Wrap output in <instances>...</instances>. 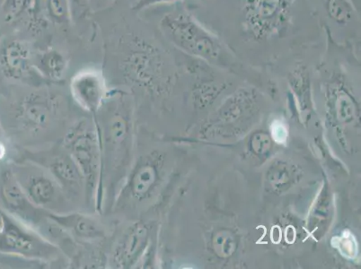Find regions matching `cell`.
<instances>
[{"instance_id": "cell-13", "label": "cell", "mask_w": 361, "mask_h": 269, "mask_svg": "<svg viewBox=\"0 0 361 269\" xmlns=\"http://www.w3.org/2000/svg\"><path fill=\"white\" fill-rule=\"evenodd\" d=\"M0 70L9 80L27 85H41L45 81L35 70L34 54L24 41L13 40L0 52Z\"/></svg>"}, {"instance_id": "cell-22", "label": "cell", "mask_w": 361, "mask_h": 269, "mask_svg": "<svg viewBox=\"0 0 361 269\" xmlns=\"http://www.w3.org/2000/svg\"><path fill=\"white\" fill-rule=\"evenodd\" d=\"M351 1H353V0H351Z\"/></svg>"}, {"instance_id": "cell-4", "label": "cell", "mask_w": 361, "mask_h": 269, "mask_svg": "<svg viewBox=\"0 0 361 269\" xmlns=\"http://www.w3.org/2000/svg\"><path fill=\"white\" fill-rule=\"evenodd\" d=\"M0 252L28 261L54 262L62 252L30 226L0 208Z\"/></svg>"}, {"instance_id": "cell-14", "label": "cell", "mask_w": 361, "mask_h": 269, "mask_svg": "<svg viewBox=\"0 0 361 269\" xmlns=\"http://www.w3.org/2000/svg\"><path fill=\"white\" fill-rule=\"evenodd\" d=\"M48 218L60 226L75 244H97L106 238V231L93 216L75 211L65 214L48 213Z\"/></svg>"}, {"instance_id": "cell-7", "label": "cell", "mask_w": 361, "mask_h": 269, "mask_svg": "<svg viewBox=\"0 0 361 269\" xmlns=\"http://www.w3.org/2000/svg\"><path fill=\"white\" fill-rule=\"evenodd\" d=\"M291 0H245L242 13L245 31L255 41L283 36L292 19Z\"/></svg>"}, {"instance_id": "cell-1", "label": "cell", "mask_w": 361, "mask_h": 269, "mask_svg": "<svg viewBox=\"0 0 361 269\" xmlns=\"http://www.w3.org/2000/svg\"><path fill=\"white\" fill-rule=\"evenodd\" d=\"M99 137L102 168L96 211L114 199L134 162V120L130 103L121 97L109 98L93 116Z\"/></svg>"}, {"instance_id": "cell-12", "label": "cell", "mask_w": 361, "mask_h": 269, "mask_svg": "<svg viewBox=\"0 0 361 269\" xmlns=\"http://www.w3.org/2000/svg\"><path fill=\"white\" fill-rule=\"evenodd\" d=\"M70 91L72 99L82 110L94 116L108 98L106 77L97 68H85L71 77Z\"/></svg>"}, {"instance_id": "cell-6", "label": "cell", "mask_w": 361, "mask_h": 269, "mask_svg": "<svg viewBox=\"0 0 361 269\" xmlns=\"http://www.w3.org/2000/svg\"><path fill=\"white\" fill-rule=\"evenodd\" d=\"M11 170L26 196L38 208L54 214L74 211L73 203L44 167L23 159L16 163Z\"/></svg>"}, {"instance_id": "cell-20", "label": "cell", "mask_w": 361, "mask_h": 269, "mask_svg": "<svg viewBox=\"0 0 361 269\" xmlns=\"http://www.w3.org/2000/svg\"><path fill=\"white\" fill-rule=\"evenodd\" d=\"M178 1V0H139L133 6L134 9L136 11H144V9H147L150 8V6L162 5V4H169V3H173Z\"/></svg>"}, {"instance_id": "cell-21", "label": "cell", "mask_w": 361, "mask_h": 269, "mask_svg": "<svg viewBox=\"0 0 361 269\" xmlns=\"http://www.w3.org/2000/svg\"><path fill=\"white\" fill-rule=\"evenodd\" d=\"M6 154H8V149H6L1 125H0V162L5 159Z\"/></svg>"}, {"instance_id": "cell-3", "label": "cell", "mask_w": 361, "mask_h": 269, "mask_svg": "<svg viewBox=\"0 0 361 269\" xmlns=\"http://www.w3.org/2000/svg\"><path fill=\"white\" fill-rule=\"evenodd\" d=\"M83 176L85 204L97 208L102 158L99 137L93 119H82L72 125L61 142Z\"/></svg>"}, {"instance_id": "cell-10", "label": "cell", "mask_w": 361, "mask_h": 269, "mask_svg": "<svg viewBox=\"0 0 361 269\" xmlns=\"http://www.w3.org/2000/svg\"><path fill=\"white\" fill-rule=\"evenodd\" d=\"M63 117V101L49 91L32 92L18 108V123L29 134H38L52 129Z\"/></svg>"}, {"instance_id": "cell-9", "label": "cell", "mask_w": 361, "mask_h": 269, "mask_svg": "<svg viewBox=\"0 0 361 269\" xmlns=\"http://www.w3.org/2000/svg\"><path fill=\"white\" fill-rule=\"evenodd\" d=\"M0 204L3 210L44 236L51 224L48 213L28 199L11 168L0 173Z\"/></svg>"}, {"instance_id": "cell-16", "label": "cell", "mask_w": 361, "mask_h": 269, "mask_svg": "<svg viewBox=\"0 0 361 269\" xmlns=\"http://www.w3.org/2000/svg\"><path fill=\"white\" fill-rule=\"evenodd\" d=\"M38 8L52 24L66 25L72 22L68 0H36L35 11Z\"/></svg>"}, {"instance_id": "cell-15", "label": "cell", "mask_w": 361, "mask_h": 269, "mask_svg": "<svg viewBox=\"0 0 361 269\" xmlns=\"http://www.w3.org/2000/svg\"><path fill=\"white\" fill-rule=\"evenodd\" d=\"M35 70L45 81L63 80L68 68V58L57 50H46L34 55Z\"/></svg>"}, {"instance_id": "cell-11", "label": "cell", "mask_w": 361, "mask_h": 269, "mask_svg": "<svg viewBox=\"0 0 361 269\" xmlns=\"http://www.w3.org/2000/svg\"><path fill=\"white\" fill-rule=\"evenodd\" d=\"M151 241V229L143 220L131 223L114 244L110 265L114 268H136L144 261Z\"/></svg>"}, {"instance_id": "cell-17", "label": "cell", "mask_w": 361, "mask_h": 269, "mask_svg": "<svg viewBox=\"0 0 361 269\" xmlns=\"http://www.w3.org/2000/svg\"><path fill=\"white\" fill-rule=\"evenodd\" d=\"M324 9L331 20L347 25L356 15V6L351 0H324Z\"/></svg>"}, {"instance_id": "cell-5", "label": "cell", "mask_w": 361, "mask_h": 269, "mask_svg": "<svg viewBox=\"0 0 361 269\" xmlns=\"http://www.w3.org/2000/svg\"><path fill=\"white\" fill-rule=\"evenodd\" d=\"M162 157L151 152L134 161L124 179L113 208L120 212L135 211L155 195L161 180Z\"/></svg>"}, {"instance_id": "cell-8", "label": "cell", "mask_w": 361, "mask_h": 269, "mask_svg": "<svg viewBox=\"0 0 361 269\" xmlns=\"http://www.w3.org/2000/svg\"><path fill=\"white\" fill-rule=\"evenodd\" d=\"M25 158L44 167L57 180L72 203L83 199L85 202V185L83 176L74 160L61 145L50 149L29 151Z\"/></svg>"}, {"instance_id": "cell-19", "label": "cell", "mask_w": 361, "mask_h": 269, "mask_svg": "<svg viewBox=\"0 0 361 269\" xmlns=\"http://www.w3.org/2000/svg\"><path fill=\"white\" fill-rule=\"evenodd\" d=\"M72 22L85 18L90 9V0H68Z\"/></svg>"}, {"instance_id": "cell-23", "label": "cell", "mask_w": 361, "mask_h": 269, "mask_svg": "<svg viewBox=\"0 0 361 269\" xmlns=\"http://www.w3.org/2000/svg\"></svg>"}, {"instance_id": "cell-18", "label": "cell", "mask_w": 361, "mask_h": 269, "mask_svg": "<svg viewBox=\"0 0 361 269\" xmlns=\"http://www.w3.org/2000/svg\"><path fill=\"white\" fill-rule=\"evenodd\" d=\"M36 0H4L2 12L6 23H14L26 12L35 9Z\"/></svg>"}, {"instance_id": "cell-2", "label": "cell", "mask_w": 361, "mask_h": 269, "mask_svg": "<svg viewBox=\"0 0 361 269\" xmlns=\"http://www.w3.org/2000/svg\"><path fill=\"white\" fill-rule=\"evenodd\" d=\"M159 28L170 44L192 57L213 64L228 58L229 50L221 39L188 13H169L161 19Z\"/></svg>"}]
</instances>
